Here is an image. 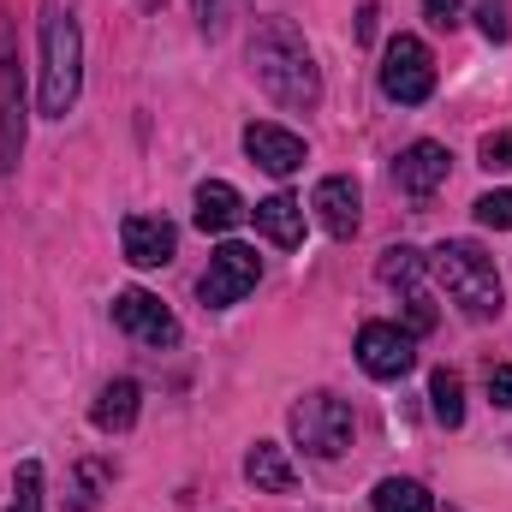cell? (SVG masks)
<instances>
[{"mask_svg": "<svg viewBox=\"0 0 512 512\" xmlns=\"http://www.w3.org/2000/svg\"><path fill=\"white\" fill-rule=\"evenodd\" d=\"M251 78L262 84L268 102L292 108V114H310L322 102V72L298 36L292 18H256L251 30Z\"/></svg>", "mask_w": 512, "mask_h": 512, "instance_id": "1", "label": "cell"}, {"mask_svg": "<svg viewBox=\"0 0 512 512\" xmlns=\"http://www.w3.org/2000/svg\"><path fill=\"white\" fill-rule=\"evenodd\" d=\"M84 90V36H78V18L60 12V6H42V114L48 120H66L72 102Z\"/></svg>", "mask_w": 512, "mask_h": 512, "instance_id": "2", "label": "cell"}, {"mask_svg": "<svg viewBox=\"0 0 512 512\" xmlns=\"http://www.w3.org/2000/svg\"><path fill=\"white\" fill-rule=\"evenodd\" d=\"M429 268L441 274L447 298H453L471 322L501 316V274H495V256L483 251L477 239H447L441 251L429 256Z\"/></svg>", "mask_w": 512, "mask_h": 512, "instance_id": "3", "label": "cell"}, {"mask_svg": "<svg viewBox=\"0 0 512 512\" xmlns=\"http://www.w3.org/2000/svg\"><path fill=\"white\" fill-rule=\"evenodd\" d=\"M292 441L316 459H340L346 441H352V405L334 399V393H304L292 405Z\"/></svg>", "mask_w": 512, "mask_h": 512, "instance_id": "4", "label": "cell"}, {"mask_svg": "<svg viewBox=\"0 0 512 512\" xmlns=\"http://www.w3.org/2000/svg\"><path fill=\"white\" fill-rule=\"evenodd\" d=\"M382 96L399 108H417L435 96V54L417 36H393L382 48Z\"/></svg>", "mask_w": 512, "mask_h": 512, "instance_id": "5", "label": "cell"}, {"mask_svg": "<svg viewBox=\"0 0 512 512\" xmlns=\"http://www.w3.org/2000/svg\"><path fill=\"white\" fill-rule=\"evenodd\" d=\"M256 280H262V256H256L251 245H221V251L209 256L203 280H197V298H203L209 310H227V304H239V298L251 292Z\"/></svg>", "mask_w": 512, "mask_h": 512, "instance_id": "6", "label": "cell"}, {"mask_svg": "<svg viewBox=\"0 0 512 512\" xmlns=\"http://www.w3.org/2000/svg\"><path fill=\"white\" fill-rule=\"evenodd\" d=\"M114 328H126L131 340H143V346H179V316L155 292H143V286L114 292Z\"/></svg>", "mask_w": 512, "mask_h": 512, "instance_id": "7", "label": "cell"}, {"mask_svg": "<svg viewBox=\"0 0 512 512\" xmlns=\"http://www.w3.org/2000/svg\"><path fill=\"white\" fill-rule=\"evenodd\" d=\"M358 364H364V376H376V382H399V376L417 364V346H411V334L393 328V322H364V328H358Z\"/></svg>", "mask_w": 512, "mask_h": 512, "instance_id": "8", "label": "cell"}, {"mask_svg": "<svg viewBox=\"0 0 512 512\" xmlns=\"http://www.w3.org/2000/svg\"><path fill=\"white\" fill-rule=\"evenodd\" d=\"M18 155H24V84L12 60V30H0V179L18 167Z\"/></svg>", "mask_w": 512, "mask_h": 512, "instance_id": "9", "label": "cell"}, {"mask_svg": "<svg viewBox=\"0 0 512 512\" xmlns=\"http://www.w3.org/2000/svg\"><path fill=\"white\" fill-rule=\"evenodd\" d=\"M447 167H453V155H447L441 143L417 137V143H405V149L393 155V185H399L405 197H429V191L447 185Z\"/></svg>", "mask_w": 512, "mask_h": 512, "instance_id": "10", "label": "cell"}, {"mask_svg": "<svg viewBox=\"0 0 512 512\" xmlns=\"http://www.w3.org/2000/svg\"><path fill=\"white\" fill-rule=\"evenodd\" d=\"M120 245H126L131 268H167L173 251H179V233H173V221H161V215H126Z\"/></svg>", "mask_w": 512, "mask_h": 512, "instance_id": "11", "label": "cell"}, {"mask_svg": "<svg viewBox=\"0 0 512 512\" xmlns=\"http://www.w3.org/2000/svg\"><path fill=\"white\" fill-rule=\"evenodd\" d=\"M245 155H251L262 173L286 179V173H298V167H304V137H298V131H286V126L256 120V126H245Z\"/></svg>", "mask_w": 512, "mask_h": 512, "instance_id": "12", "label": "cell"}, {"mask_svg": "<svg viewBox=\"0 0 512 512\" xmlns=\"http://www.w3.org/2000/svg\"><path fill=\"white\" fill-rule=\"evenodd\" d=\"M310 209H316V221H322V233L328 239H352L358 233V185L346 179V173H328L316 191H310Z\"/></svg>", "mask_w": 512, "mask_h": 512, "instance_id": "13", "label": "cell"}, {"mask_svg": "<svg viewBox=\"0 0 512 512\" xmlns=\"http://www.w3.org/2000/svg\"><path fill=\"white\" fill-rule=\"evenodd\" d=\"M251 215H256V233H262L268 245H280V251L304 245V203H298V197L274 191V197H262V203H256Z\"/></svg>", "mask_w": 512, "mask_h": 512, "instance_id": "14", "label": "cell"}, {"mask_svg": "<svg viewBox=\"0 0 512 512\" xmlns=\"http://www.w3.org/2000/svg\"><path fill=\"white\" fill-rule=\"evenodd\" d=\"M137 411H143V387L120 376V382H108L96 393V405H90V423L102 429V435H126L131 423H137Z\"/></svg>", "mask_w": 512, "mask_h": 512, "instance_id": "15", "label": "cell"}, {"mask_svg": "<svg viewBox=\"0 0 512 512\" xmlns=\"http://www.w3.org/2000/svg\"><path fill=\"white\" fill-rule=\"evenodd\" d=\"M245 215H251V209H245V197H239L227 179L197 185V227H203V233H233Z\"/></svg>", "mask_w": 512, "mask_h": 512, "instance_id": "16", "label": "cell"}, {"mask_svg": "<svg viewBox=\"0 0 512 512\" xmlns=\"http://www.w3.org/2000/svg\"><path fill=\"white\" fill-rule=\"evenodd\" d=\"M245 477H251L262 495H292L298 489V471H292L286 447H274V441H256L251 453H245Z\"/></svg>", "mask_w": 512, "mask_h": 512, "instance_id": "17", "label": "cell"}, {"mask_svg": "<svg viewBox=\"0 0 512 512\" xmlns=\"http://www.w3.org/2000/svg\"><path fill=\"white\" fill-rule=\"evenodd\" d=\"M370 501H376V512H435V495L411 477H382Z\"/></svg>", "mask_w": 512, "mask_h": 512, "instance_id": "18", "label": "cell"}, {"mask_svg": "<svg viewBox=\"0 0 512 512\" xmlns=\"http://www.w3.org/2000/svg\"><path fill=\"white\" fill-rule=\"evenodd\" d=\"M429 268V256L417 251V245H387L382 262H376V274H382V286H399V292H417V274Z\"/></svg>", "mask_w": 512, "mask_h": 512, "instance_id": "19", "label": "cell"}, {"mask_svg": "<svg viewBox=\"0 0 512 512\" xmlns=\"http://www.w3.org/2000/svg\"><path fill=\"white\" fill-rule=\"evenodd\" d=\"M429 399H435V423L441 429L465 423V382H459V370H435L429 376Z\"/></svg>", "mask_w": 512, "mask_h": 512, "instance_id": "20", "label": "cell"}, {"mask_svg": "<svg viewBox=\"0 0 512 512\" xmlns=\"http://www.w3.org/2000/svg\"><path fill=\"white\" fill-rule=\"evenodd\" d=\"M108 483H114V465H108V459H84V465L72 471V512H96V501H102Z\"/></svg>", "mask_w": 512, "mask_h": 512, "instance_id": "21", "label": "cell"}, {"mask_svg": "<svg viewBox=\"0 0 512 512\" xmlns=\"http://www.w3.org/2000/svg\"><path fill=\"white\" fill-rule=\"evenodd\" d=\"M6 512H42V465H36V459L18 465V477H12V507Z\"/></svg>", "mask_w": 512, "mask_h": 512, "instance_id": "22", "label": "cell"}, {"mask_svg": "<svg viewBox=\"0 0 512 512\" xmlns=\"http://www.w3.org/2000/svg\"><path fill=\"white\" fill-rule=\"evenodd\" d=\"M239 6H245V0H197V30H203V36H221V30L239 18Z\"/></svg>", "mask_w": 512, "mask_h": 512, "instance_id": "23", "label": "cell"}, {"mask_svg": "<svg viewBox=\"0 0 512 512\" xmlns=\"http://www.w3.org/2000/svg\"><path fill=\"white\" fill-rule=\"evenodd\" d=\"M477 221L495 227V233H512V191H483L477 197Z\"/></svg>", "mask_w": 512, "mask_h": 512, "instance_id": "24", "label": "cell"}, {"mask_svg": "<svg viewBox=\"0 0 512 512\" xmlns=\"http://www.w3.org/2000/svg\"><path fill=\"white\" fill-rule=\"evenodd\" d=\"M435 328V304L423 298V292H405V334L417 340V334H429Z\"/></svg>", "mask_w": 512, "mask_h": 512, "instance_id": "25", "label": "cell"}, {"mask_svg": "<svg viewBox=\"0 0 512 512\" xmlns=\"http://www.w3.org/2000/svg\"><path fill=\"white\" fill-rule=\"evenodd\" d=\"M477 18H483V36H489V42H507V36H512L507 12H501L495 0H483V6H477Z\"/></svg>", "mask_w": 512, "mask_h": 512, "instance_id": "26", "label": "cell"}, {"mask_svg": "<svg viewBox=\"0 0 512 512\" xmlns=\"http://www.w3.org/2000/svg\"><path fill=\"white\" fill-rule=\"evenodd\" d=\"M489 399L512 411V364H489Z\"/></svg>", "mask_w": 512, "mask_h": 512, "instance_id": "27", "label": "cell"}, {"mask_svg": "<svg viewBox=\"0 0 512 512\" xmlns=\"http://www.w3.org/2000/svg\"><path fill=\"white\" fill-rule=\"evenodd\" d=\"M423 12H429V24L453 30V24H459V12H465V0H423Z\"/></svg>", "mask_w": 512, "mask_h": 512, "instance_id": "28", "label": "cell"}, {"mask_svg": "<svg viewBox=\"0 0 512 512\" xmlns=\"http://www.w3.org/2000/svg\"><path fill=\"white\" fill-rule=\"evenodd\" d=\"M483 161H489V167H512V131H501V137H483Z\"/></svg>", "mask_w": 512, "mask_h": 512, "instance_id": "29", "label": "cell"}, {"mask_svg": "<svg viewBox=\"0 0 512 512\" xmlns=\"http://www.w3.org/2000/svg\"><path fill=\"white\" fill-rule=\"evenodd\" d=\"M376 18H382V12H376V6H364V12H358V36H364V42H370V36H376Z\"/></svg>", "mask_w": 512, "mask_h": 512, "instance_id": "30", "label": "cell"}, {"mask_svg": "<svg viewBox=\"0 0 512 512\" xmlns=\"http://www.w3.org/2000/svg\"><path fill=\"white\" fill-rule=\"evenodd\" d=\"M137 6H161V0H137Z\"/></svg>", "mask_w": 512, "mask_h": 512, "instance_id": "31", "label": "cell"}]
</instances>
